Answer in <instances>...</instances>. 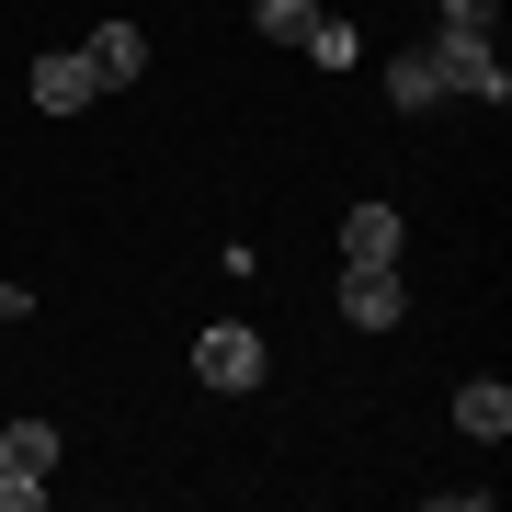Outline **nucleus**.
I'll use <instances>...</instances> for the list:
<instances>
[{
  "instance_id": "obj_3",
  "label": "nucleus",
  "mask_w": 512,
  "mask_h": 512,
  "mask_svg": "<svg viewBox=\"0 0 512 512\" xmlns=\"http://www.w3.org/2000/svg\"><path fill=\"white\" fill-rule=\"evenodd\" d=\"M399 308H410V296H399V262H342V319L353 330H399Z\"/></svg>"
},
{
  "instance_id": "obj_6",
  "label": "nucleus",
  "mask_w": 512,
  "mask_h": 512,
  "mask_svg": "<svg viewBox=\"0 0 512 512\" xmlns=\"http://www.w3.org/2000/svg\"><path fill=\"white\" fill-rule=\"evenodd\" d=\"M456 433H478V444L512 433V387H501V376H467V387H456Z\"/></svg>"
},
{
  "instance_id": "obj_8",
  "label": "nucleus",
  "mask_w": 512,
  "mask_h": 512,
  "mask_svg": "<svg viewBox=\"0 0 512 512\" xmlns=\"http://www.w3.org/2000/svg\"><path fill=\"white\" fill-rule=\"evenodd\" d=\"M433 103H444L433 57H421V46H410V57H387V114H433Z\"/></svg>"
},
{
  "instance_id": "obj_1",
  "label": "nucleus",
  "mask_w": 512,
  "mask_h": 512,
  "mask_svg": "<svg viewBox=\"0 0 512 512\" xmlns=\"http://www.w3.org/2000/svg\"><path fill=\"white\" fill-rule=\"evenodd\" d=\"M262 376H274V353H262V330H251V319L194 330V387H217V399H251Z\"/></svg>"
},
{
  "instance_id": "obj_11",
  "label": "nucleus",
  "mask_w": 512,
  "mask_h": 512,
  "mask_svg": "<svg viewBox=\"0 0 512 512\" xmlns=\"http://www.w3.org/2000/svg\"><path fill=\"white\" fill-rule=\"evenodd\" d=\"M308 57H319V69H353L365 46H353V23H330V12H319V23H308Z\"/></svg>"
},
{
  "instance_id": "obj_12",
  "label": "nucleus",
  "mask_w": 512,
  "mask_h": 512,
  "mask_svg": "<svg viewBox=\"0 0 512 512\" xmlns=\"http://www.w3.org/2000/svg\"><path fill=\"white\" fill-rule=\"evenodd\" d=\"M421 12H444V0H421Z\"/></svg>"
},
{
  "instance_id": "obj_10",
  "label": "nucleus",
  "mask_w": 512,
  "mask_h": 512,
  "mask_svg": "<svg viewBox=\"0 0 512 512\" xmlns=\"http://www.w3.org/2000/svg\"><path fill=\"white\" fill-rule=\"evenodd\" d=\"M308 23H319V0H251V35H274V46H308Z\"/></svg>"
},
{
  "instance_id": "obj_9",
  "label": "nucleus",
  "mask_w": 512,
  "mask_h": 512,
  "mask_svg": "<svg viewBox=\"0 0 512 512\" xmlns=\"http://www.w3.org/2000/svg\"><path fill=\"white\" fill-rule=\"evenodd\" d=\"M57 467V433L46 421H12V433H0V478H46Z\"/></svg>"
},
{
  "instance_id": "obj_4",
  "label": "nucleus",
  "mask_w": 512,
  "mask_h": 512,
  "mask_svg": "<svg viewBox=\"0 0 512 512\" xmlns=\"http://www.w3.org/2000/svg\"><path fill=\"white\" fill-rule=\"evenodd\" d=\"M80 57H92L103 92H126V80L148 69V35H137V23H92V46H80Z\"/></svg>"
},
{
  "instance_id": "obj_2",
  "label": "nucleus",
  "mask_w": 512,
  "mask_h": 512,
  "mask_svg": "<svg viewBox=\"0 0 512 512\" xmlns=\"http://www.w3.org/2000/svg\"><path fill=\"white\" fill-rule=\"evenodd\" d=\"M433 80H444V103H501L512 80H501V57H490V35H467V23H433Z\"/></svg>"
},
{
  "instance_id": "obj_7",
  "label": "nucleus",
  "mask_w": 512,
  "mask_h": 512,
  "mask_svg": "<svg viewBox=\"0 0 512 512\" xmlns=\"http://www.w3.org/2000/svg\"><path fill=\"white\" fill-rule=\"evenodd\" d=\"M342 262H399V205H353L342 217Z\"/></svg>"
},
{
  "instance_id": "obj_5",
  "label": "nucleus",
  "mask_w": 512,
  "mask_h": 512,
  "mask_svg": "<svg viewBox=\"0 0 512 512\" xmlns=\"http://www.w3.org/2000/svg\"><path fill=\"white\" fill-rule=\"evenodd\" d=\"M92 92H103L92 57H35V103L46 114H92Z\"/></svg>"
}]
</instances>
